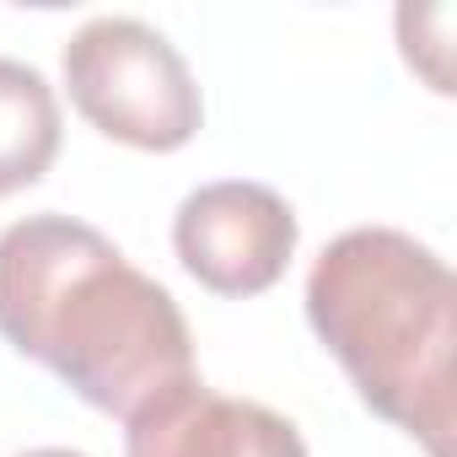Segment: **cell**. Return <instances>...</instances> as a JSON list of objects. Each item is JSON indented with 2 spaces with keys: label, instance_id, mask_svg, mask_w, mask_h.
<instances>
[{
  "label": "cell",
  "instance_id": "obj_1",
  "mask_svg": "<svg viewBox=\"0 0 457 457\" xmlns=\"http://www.w3.org/2000/svg\"><path fill=\"white\" fill-rule=\"evenodd\" d=\"M0 339L124 425L194 382V339L167 286L54 210L0 232Z\"/></svg>",
  "mask_w": 457,
  "mask_h": 457
},
{
  "label": "cell",
  "instance_id": "obj_2",
  "mask_svg": "<svg viewBox=\"0 0 457 457\" xmlns=\"http://www.w3.org/2000/svg\"><path fill=\"white\" fill-rule=\"evenodd\" d=\"M307 323L371 414L452 457L457 280L425 243L393 226L334 237L307 275Z\"/></svg>",
  "mask_w": 457,
  "mask_h": 457
},
{
  "label": "cell",
  "instance_id": "obj_3",
  "mask_svg": "<svg viewBox=\"0 0 457 457\" xmlns=\"http://www.w3.org/2000/svg\"><path fill=\"white\" fill-rule=\"evenodd\" d=\"M76 113L129 151H183L204 103L183 54L135 17H92L60 54Z\"/></svg>",
  "mask_w": 457,
  "mask_h": 457
},
{
  "label": "cell",
  "instance_id": "obj_4",
  "mask_svg": "<svg viewBox=\"0 0 457 457\" xmlns=\"http://www.w3.org/2000/svg\"><path fill=\"white\" fill-rule=\"evenodd\" d=\"M296 210L248 178L204 183L178 204L172 220V248L178 264L210 291V296H264L296 253Z\"/></svg>",
  "mask_w": 457,
  "mask_h": 457
},
{
  "label": "cell",
  "instance_id": "obj_5",
  "mask_svg": "<svg viewBox=\"0 0 457 457\" xmlns=\"http://www.w3.org/2000/svg\"><path fill=\"white\" fill-rule=\"evenodd\" d=\"M124 457H307V441L286 414L210 393L194 377L129 420Z\"/></svg>",
  "mask_w": 457,
  "mask_h": 457
},
{
  "label": "cell",
  "instance_id": "obj_6",
  "mask_svg": "<svg viewBox=\"0 0 457 457\" xmlns=\"http://www.w3.org/2000/svg\"><path fill=\"white\" fill-rule=\"evenodd\" d=\"M60 156V103L54 87L22 65L0 60V199L33 188Z\"/></svg>",
  "mask_w": 457,
  "mask_h": 457
},
{
  "label": "cell",
  "instance_id": "obj_7",
  "mask_svg": "<svg viewBox=\"0 0 457 457\" xmlns=\"http://www.w3.org/2000/svg\"><path fill=\"white\" fill-rule=\"evenodd\" d=\"M17 457H87V452H71V446H33V452H17Z\"/></svg>",
  "mask_w": 457,
  "mask_h": 457
}]
</instances>
